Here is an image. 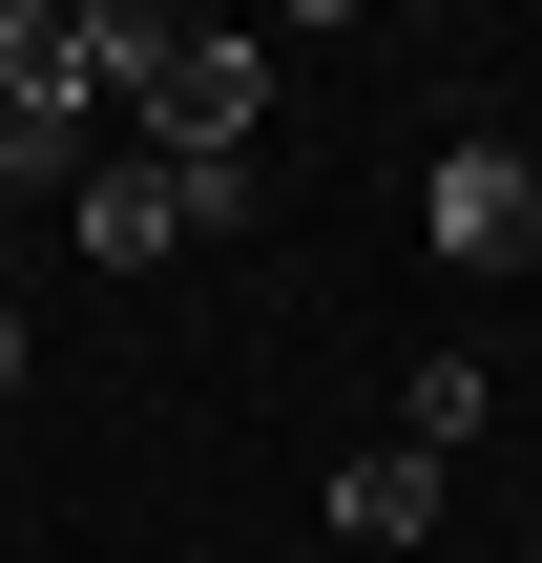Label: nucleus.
<instances>
[{"label": "nucleus", "mask_w": 542, "mask_h": 563, "mask_svg": "<svg viewBox=\"0 0 542 563\" xmlns=\"http://www.w3.org/2000/svg\"><path fill=\"white\" fill-rule=\"evenodd\" d=\"M0 104H104L84 84V0H0Z\"/></svg>", "instance_id": "obj_5"}, {"label": "nucleus", "mask_w": 542, "mask_h": 563, "mask_svg": "<svg viewBox=\"0 0 542 563\" xmlns=\"http://www.w3.org/2000/svg\"><path fill=\"white\" fill-rule=\"evenodd\" d=\"M125 104H146V146H167V167H251V125H272V42L167 21V63H146Z\"/></svg>", "instance_id": "obj_2"}, {"label": "nucleus", "mask_w": 542, "mask_h": 563, "mask_svg": "<svg viewBox=\"0 0 542 563\" xmlns=\"http://www.w3.org/2000/svg\"><path fill=\"white\" fill-rule=\"evenodd\" d=\"M209 230H251V167H167L146 125H104L84 188H63V251H84V272H167V251H209Z\"/></svg>", "instance_id": "obj_1"}, {"label": "nucleus", "mask_w": 542, "mask_h": 563, "mask_svg": "<svg viewBox=\"0 0 542 563\" xmlns=\"http://www.w3.org/2000/svg\"><path fill=\"white\" fill-rule=\"evenodd\" d=\"M418 522H439V460H418V439L334 460V543H418Z\"/></svg>", "instance_id": "obj_4"}, {"label": "nucleus", "mask_w": 542, "mask_h": 563, "mask_svg": "<svg viewBox=\"0 0 542 563\" xmlns=\"http://www.w3.org/2000/svg\"><path fill=\"white\" fill-rule=\"evenodd\" d=\"M418 230H439V272H542V167L501 146V125H460L439 188H418Z\"/></svg>", "instance_id": "obj_3"}, {"label": "nucleus", "mask_w": 542, "mask_h": 563, "mask_svg": "<svg viewBox=\"0 0 542 563\" xmlns=\"http://www.w3.org/2000/svg\"><path fill=\"white\" fill-rule=\"evenodd\" d=\"M0 397H21V292H0Z\"/></svg>", "instance_id": "obj_6"}]
</instances>
